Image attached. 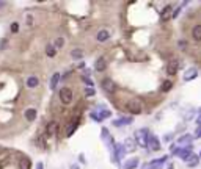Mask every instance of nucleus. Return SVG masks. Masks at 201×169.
I'll list each match as a JSON object with an SVG mask.
<instances>
[{
  "label": "nucleus",
  "instance_id": "obj_1",
  "mask_svg": "<svg viewBox=\"0 0 201 169\" xmlns=\"http://www.w3.org/2000/svg\"><path fill=\"white\" fill-rule=\"evenodd\" d=\"M127 110H129L132 114H140L143 110V103L138 99H132L131 102H127Z\"/></svg>",
  "mask_w": 201,
  "mask_h": 169
},
{
  "label": "nucleus",
  "instance_id": "obj_2",
  "mask_svg": "<svg viewBox=\"0 0 201 169\" xmlns=\"http://www.w3.org/2000/svg\"><path fill=\"white\" fill-rule=\"evenodd\" d=\"M58 96H60L61 103H65V105H69V103L72 102V91L69 88H61L60 92H58Z\"/></svg>",
  "mask_w": 201,
  "mask_h": 169
},
{
  "label": "nucleus",
  "instance_id": "obj_3",
  "mask_svg": "<svg viewBox=\"0 0 201 169\" xmlns=\"http://www.w3.org/2000/svg\"><path fill=\"white\" fill-rule=\"evenodd\" d=\"M148 139H149V131L146 128H141L137 131V141H138V144L141 147H145L146 144H148Z\"/></svg>",
  "mask_w": 201,
  "mask_h": 169
},
{
  "label": "nucleus",
  "instance_id": "obj_4",
  "mask_svg": "<svg viewBox=\"0 0 201 169\" xmlns=\"http://www.w3.org/2000/svg\"><path fill=\"white\" fill-rule=\"evenodd\" d=\"M102 88H104L105 92L113 94V92L116 91V83H115L112 78H104V80H102Z\"/></svg>",
  "mask_w": 201,
  "mask_h": 169
},
{
  "label": "nucleus",
  "instance_id": "obj_5",
  "mask_svg": "<svg viewBox=\"0 0 201 169\" xmlns=\"http://www.w3.org/2000/svg\"><path fill=\"white\" fill-rule=\"evenodd\" d=\"M179 71V61L178 60H171L167 66V74L168 75H176Z\"/></svg>",
  "mask_w": 201,
  "mask_h": 169
},
{
  "label": "nucleus",
  "instance_id": "obj_6",
  "mask_svg": "<svg viewBox=\"0 0 201 169\" xmlns=\"http://www.w3.org/2000/svg\"><path fill=\"white\" fill-rule=\"evenodd\" d=\"M175 154H178L182 160H184V161H189L190 157L193 155V154H192V146L190 147H186V149H181V150H175Z\"/></svg>",
  "mask_w": 201,
  "mask_h": 169
},
{
  "label": "nucleus",
  "instance_id": "obj_7",
  "mask_svg": "<svg viewBox=\"0 0 201 169\" xmlns=\"http://www.w3.org/2000/svg\"><path fill=\"white\" fill-rule=\"evenodd\" d=\"M146 146H149L151 150H159V149H160V141L157 139V136L151 135L149 139H148V144H146Z\"/></svg>",
  "mask_w": 201,
  "mask_h": 169
},
{
  "label": "nucleus",
  "instance_id": "obj_8",
  "mask_svg": "<svg viewBox=\"0 0 201 169\" xmlns=\"http://www.w3.org/2000/svg\"><path fill=\"white\" fill-rule=\"evenodd\" d=\"M196 75H198V71L195 68H190L186 71L184 74V81H190V80H195L196 78Z\"/></svg>",
  "mask_w": 201,
  "mask_h": 169
},
{
  "label": "nucleus",
  "instance_id": "obj_9",
  "mask_svg": "<svg viewBox=\"0 0 201 169\" xmlns=\"http://www.w3.org/2000/svg\"><path fill=\"white\" fill-rule=\"evenodd\" d=\"M94 69H96L97 72H104V71L107 69V61L102 58V56L96 60V63H94Z\"/></svg>",
  "mask_w": 201,
  "mask_h": 169
},
{
  "label": "nucleus",
  "instance_id": "obj_10",
  "mask_svg": "<svg viewBox=\"0 0 201 169\" xmlns=\"http://www.w3.org/2000/svg\"><path fill=\"white\" fill-rule=\"evenodd\" d=\"M124 150H127V152H134V150L137 149V141L132 139V138H127L126 143H124Z\"/></svg>",
  "mask_w": 201,
  "mask_h": 169
},
{
  "label": "nucleus",
  "instance_id": "obj_11",
  "mask_svg": "<svg viewBox=\"0 0 201 169\" xmlns=\"http://www.w3.org/2000/svg\"><path fill=\"white\" fill-rule=\"evenodd\" d=\"M192 138L190 135H184V136H181L179 139H178V144H181V146H186V147H190V144H192Z\"/></svg>",
  "mask_w": 201,
  "mask_h": 169
},
{
  "label": "nucleus",
  "instance_id": "obj_12",
  "mask_svg": "<svg viewBox=\"0 0 201 169\" xmlns=\"http://www.w3.org/2000/svg\"><path fill=\"white\" fill-rule=\"evenodd\" d=\"M192 36H193V39L196 42L201 41V25H195L193 28H192Z\"/></svg>",
  "mask_w": 201,
  "mask_h": 169
},
{
  "label": "nucleus",
  "instance_id": "obj_13",
  "mask_svg": "<svg viewBox=\"0 0 201 169\" xmlns=\"http://www.w3.org/2000/svg\"><path fill=\"white\" fill-rule=\"evenodd\" d=\"M25 85H27L29 88H36V86L39 85V78H38V77H35V75H32V77L27 78Z\"/></svg>",
  "mask_w": 201,
  "mask_h": 169
},
{
  "label": "nucleus",
  "instance_id": "obj_14",
  "mask_svg": "<svg viewBox=\"0 0 201 169\" xmlns=\"http://www.w3.org/2000/svg\"><path fill=\"white\" fill-rule=\"evenodd\" d=\"M108 38H110V33H108V30H101V31L96 35V39H97L99 42H104V41H107Z\"/></svg>",
  "mask_w": 201,
  "mask_h": 169
},
{
  "label": "nucleus",
  "instance_id": "obj_15",
  "mask_svg": "<svg viewBox=\"0 0 201 169\" xmlns=\"http://www.w3.org/2000/svg\"><path fill=\"white\" fill-rule=\"evenodd\" d=\"M131 122H132L131 118H121V119H118V121H113V125L115 127H123V125L131 124Z\"/></svg>",
  "mask_w": 201,
  "mask_h": 169
},
{
  "label": "nucleus",
  "instance_id": "obj_16",
  "mask_svg": "<svg viewBox=\"0 0 201 169\" xmlns=\"http://www.w3.org/2000/svg\"><path fill=\"white\" fill-rule=\"evenodd\" d=\"M46 55L50 56V58H53V56L57 55V49H55V45H53V44H47V45H46Z\"/></svg>",
  "mask_w": 201,
  "mask_h": 169
},
{
  "label": "nucleus",
  "instance_id": "obj_17",
  "mask_svg": "<svg viewBox=\"0 0 201 169\" xmlns=\"http://www.w3.org/2000/svg\"><path fill=\"white\" fill-rule=\"evenodd\" d=\"M57 130H58V124H57V122H49V125H47V135L49 136L55 135Z\"/></svg>",
  "mask_w": 201,
  "mask_h": 169
},
{
  "label": "nucleus",
  "instance_id": "obj_18",
  "mask_svg": "<svg viewBox=\"0 0 201 169\" xmlns=\"http://www.w3.org/2000/svg\"><path fill=\"white\" fill-rule=\"evenodd\" d=\"M25 119L30 121V122L35 121V119H36V110H35V108H29V110H27V111H25Z\"/></svg>",
  "mask_w": 201,
  "mask_h": 169
},
{
  "label": "nucleus",
  "instance_id": "obj_19",
  "mask_svg": "<svg viewBox=\"0 0 201 169\" xmlns=\"http://www.w3.org/2000/svg\"><path fill=\"white\" fill-rule=\"evenodd\" d=\"M19 169H30V160L25 158V157H22L19 160Z\"/></svg>",
  "mask_w": 201,
  "mask_h": 169
},
{
  "label": "nucleus",
  "instance_id": "obj_20",
  "mask_svg": "<svg viewBox=\"0 0 201 169\" xmlns=\"http://www.w3.org/2000/svg\"><path fill=\"white\" fill-rule=\"evenodd\" d=\"M137 166H138V160H137V158H132V160H129V161H126L124 169H134V167H137Z\"/></svg>",
  "mask_w": 201,
  "mask_h": 169
},
{
  "label": "nucleus",
  "instance_id": "obj_21",
  "mask_svg": "<svg viewBox=\"0 0 201 169\" xmlns=\"http://www.w3.org/2000/svg\"><path fill=\"white\" fill-rule=\"evenodd\" d=\"M60 81V74H53L52 75V78H50V89H55L57 88V83Z\"/></svg>",
  "mask_w": 201,
  "mask_h": 169
},
{
  "label": "nucleus",
  "instance_id": "obj_22",
  "mask_svg": "<svg viewBox=\"0 0 201 169\" xmlns=\"http://www.w3.org/2000/svg\"><path fill=\"white\" fill-rule=\"evenodd\" d=\"M71 58H74V60H82L83 58V52H82L80 49H74L71 52Z\"/></svg>",
  "mask_w": 201,
  "mask_h": 169
},
{
  "label": "nucleus",
  "instance_id": "obj_23",
  "mask_svg": "<svg viewBox=\"0 0 201 169\" xmlns=\"http://www.w3.org/2000/svg\"><path fill=\"white\" fill-rule=\"evenodd\" d=\"M201 161V160H199V157H196V155H192L190 157V160H189V161H187V164L190 166V167H195V166H198V163Z\"/></svg>",
  "mask_w": 201,
  "mask_h": 169
},
{
  "label": "nucleus",
  "instance_id": "obj_24",
  "mask_svg": "<svg viewBox=\"0 0 201 169\" xmlns=\"http://www.w3.org/2000/svg\"><path fill=\"white\" fill-rule=\"evenodd\" d=\"M173 88V81H170V80H165V81H163V85H162V92H168L170 89Z\"/></svg>",
  "mask_w": 201,
  "mask_h": 169
},
{
  "label": "nucleus",
  "instance_id": "obj_25",
  "mask_svg": "<svg viewBox=\"0 0 201 169\" xmlns=\"http://www.w3.org/2000/svg\"><path fill=\"white\" fill-rule=\"evenodd\" d=\"M170 14H171V6H170V5H167L165 8L162 9V13H160V17H162V19H167V17H168Z\"/></svg>",
  "mask_w": 201,
  "mask_h": 169
},
{
  "label": "nucleus",
  "instance_id": "obj_26",
  "mask_svg": "<svg viewBox=\"0 0 201 169\" xmlns=\"http://www.w3.org/2000/svg\"><path fill=\"white\" fill-rule=\"evenodd\" d=\"M76 127H77V119L74 121V124H72L71 127H68V130H66V135H68V136H71L72 133H74V130H76Z\"/></svg>",
  "mask_w": 201,
  "mask_h": 169
},
{
  "label": "nucleus",
  "instance_id": "obj_27",
  "mask_svg": "<svg viewBox=\"0 0 201 169\" xmlns=\"http://www.w3.org/2000/svg\"><path fill=\"white\" fill-rule=\"evenodd\" d=\"M110 114H112V113L108 110H102V111H101V114H99V118H101V121H104L105 118H110Z\"/></svg>",
  "mask_w": 201,
  "mask_h": 169
},
{
  "label": "nucleus",
  "instance_id": "obj_28",
  "mask_svg": "<svg viewBox=\"0 0 201 169\" xmlns=\"http://www.w3.org/2000/svg\"><path fill=\"white\" fill-rule=\"evenodd\" d=\"M124 152H126V150H124L123 146H118V147H116V157H118V158H123Z\"/></svg>",
  "mask_w": 201,
  "mask_h": 169
},
{
  "label": "nucleus",
  "instance_id": "obj_29",
  "mask_svg": "<svg viewBox=\"0 0 201 169\" xmlns=\"http://www.w3.org/2000/svg\"><path fill=\"white\" fill-rule=\"evenodd\" d=\"M178 45H179V49H181V50H187V45H189V44H187L186 39H181V41L178 42Z\"/></svg>",
  "mask_w": 201,
  "mask_h": 169
},
{
  "label": "nucleus",
  "instance_id": "obj_30",
  "mask_svg": "<svg viewBox=\"0 0 201 169\" xmlns=\"http://www.w3.org/2000/svg\"><path fill=\"white\" fill-rule=\"evenodd\" d=\"M94 94H96L94 88H87V89H85V96H87V97H93Z\"/></svg>",
  "mask_w": 201,
  "mask_h": 169
},
{
  "label": "nucleus",
  "instance_id": "obj_31",
  "mask_svg": "<svg viewBox=\"0 0 201 169\" xmlns=\"http://www.w3.org/2000/svg\"><path fill=\"white\" fill-rule=\"evenodd\" d=\"M63 44H65V39H63V38H57V39H55V49H57V47H58V49L63 47Z\"/></svg>",
  "mask_w": 201,
  "mask_h": 169
},
{
  "label": "nucleus",
  "instance_id": "obj_32",
  "mask_svg": "<svg viewBox=\"0 0 201 169\" xmlns=\"http://www.w3.org/2000/svg\"><path fill=\"white\" fill-rule=\"evenodd\" d=\"M17 31H19V24L17 22L11 24V33H17Z\"/></svg>",
  "mask_w": 201,
  "mask_h": 169
},
{
  "label": "nucleus",
  "instance_id": "obj_33",
  "mask_svg": "<svg viewBox=\"0 0 201 169\" xmlns=\"http://www.w3.org/2000/svg\"><path fill=\"white\" fill-rule=\"evenodd\" d=\"M6 164H8V158H2V160H0V169H3Z\"/></svg>",
  "mask_w": 201,
  "mask_h": 169
},
{
  "label": "nucleus",
  "instance_id": "obj_34",
  "mask_svg": "<svg viewBox=\"0 0 201 169\" xmlns=\"http://www.w3.org/2000/svg\"><path fill=\"white\" fill-rule=\"evenodd\" d=\"M91 118H93L96 122H101V118H99V114H97V113H94V111H91Z\"/></svg>",
  "mask_w": 201,
  "mask_h": 169
},
{
  "label": "nucleus",
  "instance_id": "obj_35",
  "mask_svg": "<svg viewBox=\"0 0 201 169\" xmlns=\"http://www.w3.org/2000/svg\"><path fill=\"white\" fill-rule=\"evenodd\" d=\"M181 9H182V6H179V8L176 9V11H175V13H173V17H175V19L178 17V14H179V11H181Z\"/></svg>",
  "mask_w": 201,
  "mask_h": 169
},
{
  "label": "nucleus",
  "instance_id": "obj_36",
  "mask_svg": "<svg viewBox=\"0 0 201 169\" xmlns=\"http://www.w3.org/2000/svg\"><path fill=\"white\" fill-rule=\"evenodd\" d=\"M171 139H173V133H170V135L165 136V141H171Z\"/></svg>",
  "mask_w": 201,
  "mask_h": 169
},
{
  "label": "nucleus",
  "instance_id": "obj_37",
  "mask_svg": "<svg viewBox=\"0 0 201 169\" xmlns=\"http://www.w3.org/2000/svg\"><path fill=\"white\" fill-rule=\"evenodd\" d=\"M36 169H43V163H38V164H36Z\"/></svg>",
  "mask_w": 201,
  "mask_h": 169
},
{
  "label": "nucleus",
  "instance_id": "obj_38",
  "mask_svg": "<svg viewBox=\"0 0 201 169\" xmlns=\"http://www.w3.org/2000/svg\"><path fill=\"white\" fill-rule=\"evenodd\" d=\"M72 169H79V167H77V166H76V164H74V166H72Z\"/></svg>",
  "mask_w": 201,
  "mask_h": 169
},
{
  "label": "nucleus",
  "instance_id": "obj_39",
  "mask_svg": "<svg viewBox=\"0 0 201 169\" xmlns=\"http://www.w3.org/2000/svg\"><path fill=\"white\" fill-rule=\"evenodd\" d=\"M168 169H173V164H170V166H168Z\"/></svg>",
  "mask_w": 201,
  "mask_h": 169
},
{
  "label": "nucleus",
  "instance_id": "obj_40",
  "mask_svg": "<svg viewBox=\"0 0 201 169\" xmlns=\"http://www.w3.org/2000/svg\"><path fill=\"white\" fill-rule=\"evenodd\" d=\"M199 160H201V152H199Z\"/></svg>",
  "mask_w": 201,
  "mask_h": 169
}]
</instances>
